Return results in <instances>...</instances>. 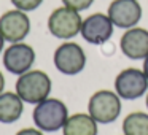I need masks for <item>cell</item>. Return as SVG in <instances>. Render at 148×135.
Instances as JSON below:
<instances>
[{"label": "cell", "mask_w": 148, "mask_h": 135, "mask_svg": "<svg viewBox=\"0 0 148 135\" xmlns=\"http://www.w3.org/2000/svg\"><path fill=\"white\" fill-rule=\"evenodd\" d=\"M51 87V78L43 70H29L18 76L14 92L23 99L24 103L37 105L49 97Z\"/></svg>", "instance_id": "1"}, {"label": "cell", "mask_w": 148, "mask_h": 135, "mask_svg": "<svg viewBox=\"0 0 148 135\" xmlns=\"http://www.w3.org/2000/svg\"><path fill=\"white\" fill-rule=\"evenodd\" d=\"M69 110L62 100L48 97L43 102L37 103L32 111V119L37 129L42 132H58L64 127L69 118Z\"/></svg>", "instance_id": "2"}, {"label": "cell", "mask_w": 148, "mask_h": 135, "mask_svg": "<svg viewBox=\"0 0 148 135\" xmlns=\"http://www.w3.org/2000/svg\"><path fill=\"white\" fill-rule=\"evenodd\" d=\"M88 113L97 124H110L121 115V97L113 91H97L88 102Z\"/></svg>", "instance_id": "3"}, {"label": "cell", "mask_w": 148, "mask_h": 135, "mask_svg": "<svg viewBox=\"0 0 148 135\" xmlns=\"http://www.w3.org/2000/svg\"><path fill=\"white\" fill-rule=\"evenodd\" d=\"M80 13L67 7H59L51 11L48 18V30L53 37L61 40H70L77 37L81 30Z\"/></svg>", "instance_id": "4"}, {"label": "cell", "mask_w": 148, "mask_h": 135, "mask_svg": "<svg viewBox=\"0 0 148 135\" xmlns=\"http://www.w3.org/2000/svg\"><path fill=\"white\" fill-rule=\"evenodd\" d=\"M54 67L64 75H78L86 67V54L78 43L65 42L59 45L53 56Z\"/></svg>", "instance_id": "5"}, {"label": "cell", "mask_w": 148, "mask_h": 135, "mask_svg": "<svg viewBox=\"0 0 148 135\" xmlns=\"http://www.w3.org/2000/svg\"><path fill=\"white\" fill-rule=\"evenodd\" d=\"M115 92L123 100H135L148 92V78L143 70L124 68L115 78Z\"/></svg>", "instance_id": "6"}, {"label": "cell", "mask_w": 148, "mask_h": 135, "mask_svg": "<svg viewBox=\"0 0 148 135\" xmlns=\"http://www.w3.org/2000/svg\"><path fill=\"white\" fill-rule=\"evenodd\" d=\"M34 64H35V51L32 46L24 42L11 43L3 51V65L13 75L19 76L32 70Z\"/></svg>", "instance_id": "7"}, {"label": "cell", "mask_w": 148, "mask_h": 135, "mask_svg": "<svg viewBox=\"0 0 148 135\" xmlns=\"http://www.w3.org/2000/svg\"><path fill=\"white\" fill-rule=\"evenodd\" d=\"M113 29H115V26L108 18V14L94 13L83 19L80 33L84 38V42L91 43V45H103L112 38Z\"/></svg>", "instance_id": "8"}, {"label": "cell", "mask_w": 148, "mask_h": 135, "mask_svg": "<svg viewBox=\"0 0 148 135\" xmlns=\"http://www.w3.org/2000/svg\"><path fill=\"white\" fill-rule=\"evenodd\" d=\"M30 32V19L26 11L10 10L0 16V33L5 42L19 43L29 35Z\"/></svg>", "instance_id": "9"}, {"label": "cell", "mask_w": 148, "mask_h": 135, "mask_svg": "<svg viewBox=\"0 0 148 135\" xmlns=\"http://www.w3.org/2000/svg\"><path fill=\"white\" fill-rule=\"evenodd\" d=\"M113 26L119 29H132L142 19V7L137 0H113L107 11Z\"/></svg>", "instance_id": "10"}, {"label": "cell", "mask_w": 148, "mask_h": 135, "mask_svg": "<svg viewBox=\"0 0 148 135\" xmlns=\"http://www.w3.org/2000/svg\"><path fill=\"white\" fill-rule=\"evenodd\" d=\"M119 48L127 59H145L148 56V30L137 26L127 29L119 40Z\"/></svg>", "instance_id": "11"}, {"label": "cell", "mask_w": 148, "mask_h": 135, "mask_svg": "<svg viewBox=\"0 0 148 135\" xmlns=\"http://www.w3.org/2000/svg\"><path fill=\"white\" fill-rule=\"evenodd\" d=\"M64 135H97L99 127L89 113H75L69 116L62 127Z\"/></svg>", "instance_id": "12"}, {"label": "cell", "mask_w": 148, "mask_h": 135, "mask_svg": "<svg viewBox=\"0 0 148 135\" xmlns=\"http://www.w3.org/2000/svg\"><path fill=\"white\" fill-rule=\"evenodd\" d=\"M24 113V102L16 92H2L0 94V122L13 124Z\"/></svg>", "instance_id": "13"}, {"label": "cell", "mask_w": 148, "mask_h": 135, "mask_svg": "<svg viewBox=\"0 0 148 135\" xmlns=\"http://www.w3.org/2000/svg\"><path fill=\"white\" fill-rule=\"evenodd\" d=\"M123 135H148V113H129L123 121Z\"/></svg>", "instance_id": "14"}, {"label": "cell", "mask_w": 148, "mask_h": 135, "mask_svg": "<svg viewBox=\"0 0 148 135\" xmlns=\"http://www.w3.org/2000/svg\"><path fill=\"white\" fill-rule=\"evenodd\" d=\"M11 3L14 5L16 10L21 11H34L43 3V0H11Z\"/></svg>", "instance_id": "15"}, {"label": "cell", "mask_w": 148, "mask_h": 135, "mask_svg": "<svg viewBox=\"0 0 148 135\" xmlns=\"http://www.w3.org/2000/svg\"><path fill=\"white\" fill-rule=\"evenodd\" d=\"M62 3H64V7L72 8V10L80 13L83 10H88L94 3V0H62Z\"/></svg>", "instance_id": "16"}, {"label": "cell", "mask_w": 148, "mask_h": 135, "mask_svg": "<svg viewBox=\"0 0 148 135\" xmlns=\"http://www.w3.org/2000/svg\"><path fill=\"white\" fill-rule=\"evenodd\" d=\"M16 135H45V132H42L40 129L26 127V129H23V130H19Z\"/></svg>", "instance_id": "17"}, {"label": "cell", "mask_w": 148, "mask_h": 135, "mask_svg": "<svg viewBox=\"0 0 148 135\" xmlns=\"http://www.w3.org/2000/svg\"><path fill=\"white\" fill-rule=\"evenodd\" d=\"M5 91V76H3V73L0 72V94Z\"/></svg>", "instance_id": "18"}, {"label": "cell", "mask_w": 148, "mask_h": 135, "mask_svg": "<svg viewBox=\"0 0 148 135\" xmlns=\"http://www.w3.org/2000/svg\"><path fill=\"white\" fill-rule=\"evenodd\" d=\"M142 70H143V73H145V76L148 78V56L147 57L143 59V68H142Z\"/></svg>", "instance_id": "19"}, {"label": "cell", "mask_w": 148, "mask_h": 135, "mask_svg": "<svg viewBox=\"0 0 148 135\" xmlns=\"http://www.w3.org/2000/svg\"><path fill=\"white\" fill-rule=\"evenodd\" d=\"M3 45H5V38L2 37V33H0V52L3 51Z\"/></svg>", "instance_id": "20"}, {"label": "cell", "mask_w": 148, "mask_h": 135, "mask_svg": "<svg viewBox=\"0 0 148 135\" xmlns=\"http://www.w3.org/2000/svg\"><path fill=\"white\" fill-rule=\"evenodd\" d=\"M145 103H147V108H148V94H147V99H145Z\"/></svg>", "instance_id": "21"}]
</instances>
